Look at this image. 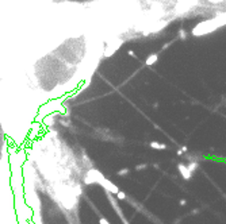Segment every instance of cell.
Instances as JSON below:
<instances>
[{
    "instance_id": "cell-1",
    "label": "cell",
    "mask_w": 226,
    "mask_h": 224,
    "mask_svg": "<svg viewBox=\"0 0 226 224\" xmlns=\"http://www.w3.org/2000/svg\"><path fill=\"white\" fill-rule=\"evenodd\" d=\"M99 184L102 185L103 188L106 189V190H108L110 193H114V194H118V192H119V188L116 186V185H114L111 181H108V180H106L104 177L102 176V178L99 180Z\"/></svg>"
},
{
    "instance_id": "cell-2",
    "label": "cell",
    "mask_w": 226,
    "mask_h": 224,
    "mask_svg": "<svg viewBox=\"0 0 226 224\" xmlns=\"http://www.w3.org/2000/svg\"><path fill=\"white\" fill-rule=\"evenodd\" d=\"M177 169L180 171V174L183 176V178H186V180H191V176H192V171H190V169L186 166V165H183V163H179L177 165Z\"/></svg>"
},
{
    "instance_id": "cell-3",
    "label": "cell",
    "mask_w": 226,
    "mask_h": 224,
    "mask_svg": "<svg viewBox=\"0 0 226 224\" xmlns=\"http://www.w3.org/2000/svg\"><path fill=\"white\" fill-rule=\"evenodd\" d=\"M157 60H159V54H157V53H153V54H150V55H149V57L146 58V61H145V64H146L148 66L155 65L156 62H157Z\"/></svg>"
},
{
    "instance_id": "cell-4",
    "label": "cell",
    "mask_w": 226,
    "mask_h": 224,
    "mask_svg": "<svg viewBox=\"0 0 226 224\" xmlns=\"http://www.w3.org/2000/svg\"><path fill=\"white\" fill-rule=\"evenodd\" d=\"M150 147H153V149H156V150H165L167 149V146H165L164 143H159V142H150Z\"/></svg>"
},
{
    "instance_id": "cell-5",
    "label": "cell",
    "mask_w": 226,
    "mask_h": 224,
    "mask_svg": "<svg viewBox=\"0 0 226 224\" xmlns=\"http://www.w3.org/2000/svg\"><path fill=\"white\" fill-rule=\"evenodd\" d=\"M116 197L119 198V200H125V198H126V194H125V192L119 190V192H118V194H116Z\"/></svg>"
},
{
    "instance_id": "cell-6",
    "label": "cell",
    "mask_w": 226,
    "mask_h": 224,
    "mask_svg": "<svg viewBox=\"0 0 226 224\" xmlns=\"http://www.w3.org/2000/svg\"><path fill=\"white\" fill-rule=\"evenodd\" d=\"M196 166H198V165H196L195 162H191V163H190V165H188V166H187V167L190 169V171H194V170H195V169H196Z\"/></svg>"
},
{
    "instance_id": "cell-7",
    "label": "cell",
    "mask_w": 226,
    "mask_h": 224,
    "mask_svg": "<svg viewBox=\"0 0 226 224\" xmlns=\"http://www.w3.org/2000/svg\"><path fill=\"white\" fill-rule=\"evenodd\" d=\"M129 173V169H122V170L118 171V176H125V174H127Z\"/></svg>"
},
{
    "instance_id": "cell-8",
    "label": "cell",
    "mask_w": 226,
    "mask_h": 224,
    "mask_svg": "<svg viewBox=\"0 0 226 224\" xmlns=\"http://www.w3.org/2000/svg\"><path fill=\"white\" fill-rule=\"evenodd\" d=\"M99 223H100V224H110V221H108L107 219H104V217H100Z\"/></svg>"
},
{
    "instance_id": "cell-9",
    "label": "cell",
    "mask_w": 226,
    "mask_h": 224,
    "mask_svg": "<svg viewBox=\"0 0 226 224\" xmlns=\"http://www.w3.org/2000/svg\"><path fill=\"white\" fill-rule=\"evenodd\" d=\"M179 35L182 37L183 39H186V31H184V30H180V31H179Z\"/></svg>"
},
{
    "instance_id": "cell-10",
    "label": "cell",
    "mask_w": 226,
    "mask_h": 224,
    "mask_svg": "<svg viewBox=\"0 0 226 224\" xmlns=\"http://www.w3.org/2000/svg\"><path fill=\"white\" fill-rule=\"evenodd\" d=\"M210 3H215V4H218V3H223L225 0H208Z\"/></svg>"
},
{
    "instance_id": "cell-11",
    "label": "cell",
    "mask_w": 226,
    "mask_h": 224,
    "mask_svg": "<svg viewBox=\"0 0 226 224\" xmlns=\"http://www.w3.org/2000/svg\"><path fill=\"white\" fill-rule=\"evenodd\" d=\"M148 165H138L137 167H135V169H137V170H142V169H144V167H146Z\"/></svg>"
},
{
    "instance_id": "cell-12",
    "label": "cell",
    "mask_w": 226,
    "mask_h": 224,
    "mask_svg": "<svg viewBox=\"0 0 226 224\" xmlns=\"http://www.w3.org/2000/svg\"><path fill=\"white\" fill-rule=\"evenodd\" d=\"M129 55H131V57H135V54H134V51H131V50H129Z\"/></svg>"
},
{
    "instance_id": "cell-13",
    "label": "cell",
    "mask_w": 226,
    "mask_h": 224,
    "mask_svg": "<svg viewBox=\"0 0 226 224\" xmlns=\"http://www.w3.org/2000/svg\"><path fill=\"white\" fill-rule=\"evenodd\" d=\"M180 205H186V200H180Z\"/></svg>"
}]
</instances>
